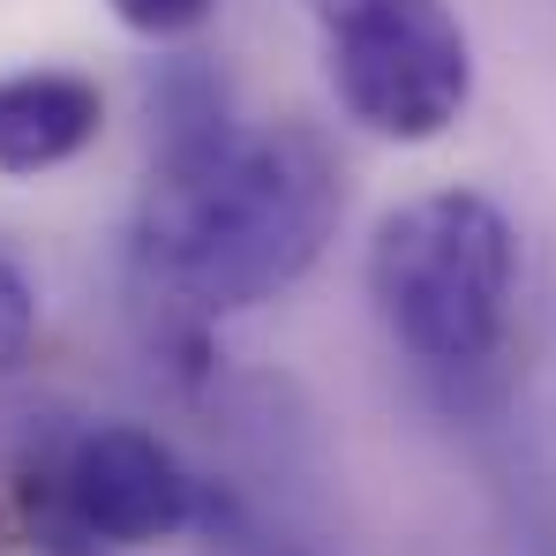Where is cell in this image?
Listing matches in <instances>:
<instances>
[{
    "label": "cell",
    "mask_w": 556,
    "mask_h": 556,
    "mask_svg": "<svg viewBox=\"0 0 556 556\" xmlns=\"http://www.w3.org/2000/svg\"><path fill=\"white\" fill-rule=\"evenodd\" d=\"M203 489L143 421L38 429L0 473V527L30 556H128L195 527Z\"/></svg>",
    "instance_id": "3"
},
{
    "label": "cell",
    "mask_w": 556,
    "mask_h": 556,
    "mask_svg": "<svg viewBox=\"0 0 556 556\" xmlns=\"http://www.w3.org/2000/svg\"><path fill=\"white\" fill-rule=\"evenodd\" d=\"M113 15L136 30V38H188L218 15V0H113Z\"/></svg>",
    "instance_id": "7"
},
{
    "label": "cell",
    "mask_w": 556,
    "mask_h": 556,
    "mask_svg": "<svg viewBox=\"0 0 556 556\" xmlns=\"http://www.w3.org/2000/svg\"><path fill=\"white\" fill-rule=\"evenodd\" d=\"M324 76L383 143H437L473 98V46L444 0H316Z\"/></svg>",
    "instance_id": "4"
},
{
    "label": "cell",
    "mask_w": 556,
    "mask_h": 556,
    "mask_svg": "<svg viewBox=\"0 0 556 556\" xmlns=\"http://www.w3.org/2000/svg\"><path fill=\"white\" fill-rule=\"evenodd\" d=\"M105 128V91L76 68H23L0 76V174L30 181L84 159Z\"/></svg>",
    "instance_id": "5"
},
{
    "label": "cell",
    "mask_w": 556,
    "mask_h": 556,
    "mask_svg": "<svg viewBox=\"0 0 556 556\" xmlns=\"http://www.w3.org/2000/svg\"><path fill=\"white\" fill-rule=\"evenodd\" d=\"M369 301L383 331L437 376H481L511 339L519 233L481 188H429L376 218Z\"/></svg>",
    "instance_id": "2"
},
{
    "label": "cell",
    "mask_w": 556,
    "mask_h": 556,
    "mask_svg": "<svg viewBox=\"0 0 556 556\" xmlns=\"http://www.w3.org/2000/svg\"><path fill=\"white\" fill-rule=\"evenodd\" d=\"M346 218V166L308 121L241 128L203 61L151 84V181L136 203L143 293L195 324L264 308L316 271Z\"/></svg>",
    "instance_id": "1"
},
{
    "label": "cell",
    "mask_w": 556,
    "mask_h": 556,
    "mask_svg": "<svg viewBox=\"0 0 556 556\" xmlns=\"http://www.w3.org/2000/svg\"><path fill=\"white\" fill-rule=\"evenodd\" d=\"M271 556H308V549H271Z\"/></svg>",
    "instance_id": "8"
},
{
    "label": "cell",
    "mask_w": 556,
    "mask_h": 556,
    "mask_svg": "<svg viewBox=\"0 0 556 556\" xmlns=\"http://www.w3.org/2000/svg\"><path fill=\"white\" fill-rule=\"evenodd\" d=\"M38 346V278L15 249H0V376H15Z\"/></svg>",
    "instance_id": "6"
},
{
    "label": "cell",
    "mask_w": 556,
    "mask_h": 556,
    "mask_svg": "<svg viewBox=\"0 0 556 556\" xmlns=\"http://www.w3.org/2000/svg\"><path fill=\"white\" fill-rule=\"evenodd\" d=\"M308 8H316V0H308Z\"/></svg>",
    "instance_id": "9"
}]
</instances>
